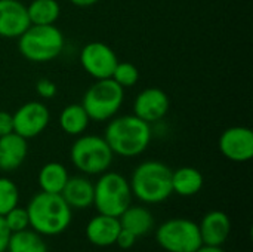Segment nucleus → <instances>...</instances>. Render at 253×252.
<instances>
[{
    "label": "nucleus",
    "instance_id": "nucleus-1",
    "mask_svg": "<svg viewBox=\"0 0 253 252\" xmlns=\"http://www.w3.org/2000/svg\"><path fill=\"white\" fill-rule=\"evenodd\" d=\"M151 138V125L135 114L114 116L108 120L104 131V140L114 156L126 159L141 156L148 149Z\"/></svg>",
    "mask_w": 253,
    "mask_h": 252
},
{
    "label": "nucleus",
    "instance_id": "nucleus-2",
    "mask_svg": "<svg viewBox=\"0 0 253 252\" xmlns=\"http://www.w3.org/2000/svg\"><path fill=\"white\" fill-rule=\"evenodd\" d=\"M27 214L30 229L40 236H58L64 233L73 220V209L61 195L39 192L28 205Z\"/></svg>",
    "mask_w": 253,
    "mask_h": 252
},
{
    "label": "nucleus",
    "instance_id": "nucleus-3",
    "mask_svg": "<svg viewBox=\"0 0 253 252\" xmlns=\"http://www.w3.org/2000/svg\"><path fill=\"white\" fill-rule=\"evenodd\" d=\"M133 198L147 205H157L168 201L172 192V169L159 160L139 163L129 180Z\"/></svg>",
    "mask_w": 253,
    "mask_h": 252
},
{
    "label": "nucleus",
    "instance_id": "nucleus-4",
    "mask_svg": "<svg viewBox=\"0 0 253 252\" xmlns=\"http://www.w3.org/2000/svg\"><path fill=\"white\" fill-rule=\"evenodd\" d=\"M65 48L64 33L55 25H30L18 37L19 53L30 62L44 64L56 59Z\"/></svg>",
    "mask_w": 253,
    "mask_h": 252
},
{
    "label": "nucleus",
    "instance_id": "nucleus-5",
    "mask_svg": "<svg viewBox=\"0 0 253 252\" xmlns=\"http://www.w3.org/2000/svg\"><path fill=\"white\" fill-rule=\"evenodd\" d=\"M70 160L73 166L84 175H101L111 168L114 153L104 137L83 134L76 137L70 149Z\"/></svg>",
    "mask_w": 253,
    "mask_h": 252
},
{
    "label": "nucleus",
    "instance_id": "nucleus-6",
    "mask_svg": "<svg viewBox=\"0 0 253 252\" xmlns=\"http://www.w3.org/2000/svg\"><path fill=\"white\" fill-rule=\"evenodd\" d=\"M132 198L129 180L119 172L108 169L93 183V206L98 214L119 218L132 203Z\"/></svg>",
    "mask_w": 253,
    "mask_h": 252
},
{
    "label": "nucleus",
    "instance_id": "nucleus-7",
    "mask_svg": "<svg viewBox=\"0 0 253 252\" xmlns=\"http://www.w3.org/2000/svg\"><path fill=\"white\" fill-rule=\"evenodd\" d=\"M125 101V89L111 77L95 80L84 92L82 105L90 122H108L120 111Z\"/></svg>",
    "mask_w": 253,
    "mask_h": 252
},
{
    "label": "nucleus",
    "instance_id": "nucleus-8",
    "mask_svg": "<svg viewBox=\"0 0 253 252\" xmlns=\"http://www.w3.org/2000/svg\"><path fill=\"white\" fill-rule=\"evenodd\" d=\"M157 244L168 252H196L202 245L199 224L188 218H170L156 230Z\"/></svg>",
    "mask_w": 253,
    "mask_h": 252
},
{
    "label": "nucleus",
    "instance_id": "nucleus-9",
    "mask_svg": "<svg viewBox=\"0 0 253 252\" xmlns=\"http://www.w3.org/2000/svg\"><path fill=\"white\" fill-rule=\"evenodd\" d=\"M79 61L84 73L95 80L110 79L119 62V58L111 46L104 42H89L79 53Z\"/></svg>",
    "mask_w": 253,
    "mask_h": 252
},
{
    "label": "nucleus",
    "instance_id": "nucleus-10",
    "mask_svg": "<svg viewBox=\"0 0 253 252\" xmlns=\"http://www.w3.org/2000/svg\"><path fill=\"white\" fill-rule=\"evenodd\" d=\"M13 132L25 140L36 138L44 132L50 122V111L42 101H28L12 114Z\"/></svg>",
    "mask_w": 253,
    "mask_h": 252
},
{
    "label": "nucleus",
    "instance_id": "nucleus-11",
    "mask_svg": "<svg viewBox=\"0 0 253 252\" xmlns=\"http://www.w3.org/2000/svg\"><path fill=\"white\" fill-rule=\"evenodd\" d=\"M219 150L231 162L243 163L253 157V132L248 126L227 128L219 137Z\"/></svg>",
    "mask_w": 253,
    "mask_h": 252
},
{
    "label": "nucleus",
    "instance_id": "nucleus-12",
    "mask_svg": "<svg viewBox=\"0 0 253 252\" xmlns=\"http://www.w3.org/2000/svg\"><path fill=\"white\" fill-rule=\"evenodd\" d=\"M169 110L170 100L168 94L159 88H145L133 100V114L150 125L163 120Z\"/></svg>",
    "mask_w": 253,
    "mask_h": 252
},
{
    "label": "nucleus",
    "instance_id": "nucleus-13",
    "mask_svg": "<svg viewBox=\"0 0 253 252\" xmlns=\"http://www.w3.org/2000/svg\"><path fill=\"white\" fill-rule=\"evenodd\" d=\"M30 25L27 4L21 0H0V37L18 39Z\"/></svg>",
    "mask_w": 253,
    "mask_h": 252
},
{
    "label": "nucleus",
    "instance_id": "nucleus-14",
    "mask_svg": "<svg viewBox=\"0 0 253 252\" xmlns=\"http://www.w3.org/2000/svg\"><path fill=\"white\" fill-rule=\"evenodd\" d=\"M203 245L222 247L231 233V220L222 211H211L199 224Z\"/></svg>",
    "mask_w": 253,
    "mask_h": 252
},
{
    "label": "nucleus",
    "instance_id": "nucleus-15",
    "mask_svg": "<svg viewBox=\"0 0 253 252\" xmlns=\"http://www.w3.org/2000/svg\"><path fill=\"white\" fill-rule=\"evenodd\" d=\"M122 226L117 217L98 214L86 226V238L87 241L99 248H107L116 245L117 235Z\"/></svg>",
    "mask_w": 253,
    "mask_h": 252
},
{
    "label": "nucleus",
    "instance_id": "nucleus-16",
    "mask_svg": "<svg viewBox=\"0 0 253 252\" xmlns=\"http://www.w3.org/2000/svg\"><path fill=\"white\" fill-rule=\"evenodd\" d=\"M28 156V143L21 135L10 132L0 137V171H16Z\"/></svg>",
    "mask_w": 253,
    "mask_h": 252
},
{
    "label": "nucleus",
    "instance_id": "nucleus-17",
    "mask_svg": "<svg viewBox=\"0 0 253 252\" xmlns=\"http://www.w3.org/2000/svg\"><path fill=\"white\" fill-rule=\"evenodd\" d=\"M61 196L71 209H86L93 205V183L84 175L70 177Z\"/></svg>",
    "mask_w": 253,
    "mask_h": 252
},
{
    "label": "nucleus",
    "instance_id": "nucleus-18",
    "mask_svg": "<svg viewBox=\"0 0 253 252\" xmlns=\"http://www.w3.org/2000/svg\"><path fill=\"white\" fill-rule=\"evenodd\" d=\"M122 229L130 232L135 238H142L154 229V217L147 206L129 205L119 217Z\"/></svg>",
    "mask_w": 253,
    "mask_h": 252
},
{
    "label": "nucleus",
    "instance_id": "nucleus-19",
    "mask_svg": "<svg viewBox=\"0 0 253 252\" xmlns=\"http://www.w3.org/2000/svg\"><path fill=\"white\" fill-rule=\"evenodd\" d=\"M205 184L203 174L193 166H182L172 171V192L182 198L197 195Z\"/></svg>",
    "mask_w": 253,
    "mask_h": 252
},
{
    "label": "nucleus",
    "instance_id": "nucleus-20",
    "mask_svg": "<svg viewBox=\"0 0 253 252\" xmlns=\"http://www.w3.org/2000/svg\"><path fill=\"white\" fill-rule=\"evenodd\" d=\"M90 119L83 108L82 104H68L65 105L59 116H58V125L62 132H65L70 137H80L86 132L89 128Z\"/></svg>",
    "mask_w": 253,
    "mask_h": 252
},
{
    "label": "nucleus",
    "instance_id": "nucleus-21",
    "mask_svg": "<svg viewBox=\"0 0 253 252\" xmlns=\"http://www.w3.org/2000/svg\"><path fill=\"white\" fill-rule=\"evenodd\" d=\"M68 178H70V174H68L67 168L62 163H59V162H47L40 168L37 181H39V186H40L42 192L61 195V192L64 190Z\"/></svg>",
    "mask_w": 253,
    "mask_h": 252
},
{
    "label": "nucleus",
    "instance_id": "nucleus-22",
    "mask_svg": "<svg viewBox=\"0 0 253 252\" xmlns=\"http://www.w3.org/2000/svg\"><path fill=\"white\" fill-rule=\"evenodd\" d=\"M31 25H52L61 15L58 0H31L27 6Z\"/></svg>",
    "mask_w": 253,
    "mask_h": 252
},
{
    "label": "nucleus",
    "instance_id": "nucleus-23",
    "mask_svg": "<svg viewBox=\"0 0 253 252\" xmlns=\"http://www.w3.org/2000/svg\"><path fill=\"white\" fill-rule=\"evenodd\" d=\"M6 252H47L43 236L31 229L10 235Z\"/></svg>",
    "mask_w": 253,
    "mask_h": 252
},
{
    "label": "nucleus",
    "instance_id": "nucleus-24",
    "mask_svg": "<svg viewBox=\"0 0 253 252\" xmlns=\"http://www.w3.org/2000/svg\"><path fill=\"white\" fill-rule=\"evenodd\" d=\"M19 189L18 186L6 177H0V215H6L10 209L18 206Z\"/></svg>",
    "mask_w": 253,
    "mask_h": 252
},
{
    "label": "nucleus",
    "instance_id": "nucleus-25",
    "mask_svg": "<svg viewBox=\"0 0 253 252\" xmlns=\"http://www.w3.org/2000/svg\"><path fill=\"white\" fill-rule=\"evenodd\" d=\"M111 79L120 85L123 89L126 88H132L138 83L139 80V70L135 64L129 62V61H123V62H117Z\"/></svg>",
    "mask_w": 253,
    "mask_h": 252
},
{
    "label": "nucleus",
    "instance_id": "nucleus-26",
    "mask_svg": "<svg viewBox=\"0 0 253 252\" xmlns=\"http://www.w3.org/2000/svg\"><path fill=\"white\" fill-rule=\"evenodd\" d=\"M3 218H4V223H6L7 229L10 230V233H16V232H22V230L30 229L28 214H27L25 208L15 206L6 215H3Z\"/></svg>",
    "mask_w": 253,
    "mask_h": 252
},
{
    "label": "nucleus",
    "instance_id": "nucleus-27",
    "mask_svg": "<svg viewBox=\"0 0 253 252\" xmlns=\"http://www.w3.org/2000/svg\"><path fill=\"white\" fill-rule=\"evenodd\" d=\"M36 94L43 100H52L58 94V86L53 80L43 77V79H39L36 83Z\"/></svg>",
    "mask_w": 253,
    "mask_h": 252
},
{
    "label": "nucleus",
    "instance_id": "nucleus-28",
    "mask_svg": "<svg viewBox=\"0 0 253 252\" xmlns=\"http://www.w3.org/2000/svg\"><path fill=\"white\" fill-rule=\"evenodd\" d=\"M138 238H135L130 232L125 230V229H120L119 235H117V239H116V245L122 250H130L135 242H136Z\"/></svg>",
    "mask_w": 253,
    "mask_h": 252
},
{
    "label": "nucleus",
    "instance_id": "nucleus-29",
    "mask_svg": "<svg viewBox=\"0 0 253 252\" xmlns=\"http://www.w3.org/2000/svg\"><path fill=\"white\" fill-rule=\"evenodd\" d=\"M13 132V119L12 114L7 111L0 110V137H4L7 134Z\"/></svg>",
    "mask_w": 253,
    "mask_h": 252
},
{
    "label": "nucleus",
    "instance_id": "nucleus-30",
    "mask_svg": "<svg viewBox=\"0 0 253 252\" xmlns=\"http://www.w3.org/2000/svg\"><path fill=\"white\" fill-rule=\"evenodd\" d=\"M10 230L7 229L6 223H4V218L0 215V252H6L7 250V244H9V239H10Z\"/></svg>",
    "mask_w": 253,
    "mask_h": 252
},
{
    "label": "nucleus",
    "instance_id": "nucleus-31",
    "mask_svg": "<svg viewBox=\"0 0 253 252\" xmlns=\"http://www.w3.org/2000/svg\"><path fill=\"white\" fill-rule=\"evenodd\" d=\"M71 4L77 6V7H90L96 3H99L101 0H68Z\"/></svg>",
    "mask_w": 253,
    "mask_h": 252
},
{
    "label": "nucleus",
    "instance_id": "nucleus-32",
    "mask_svg": "<svg viewBox=\"0 0 253 252\" xmlns=\"http://www.w3.org/2000/svg\"><path fill=\"white\" fill-rule=\"evenodd\" d=\"M196 252H225L221 247H212V245H202Z\"/></svg>",
    "mask_w": 253,
    "mask_h": 252
}]
</instances>
